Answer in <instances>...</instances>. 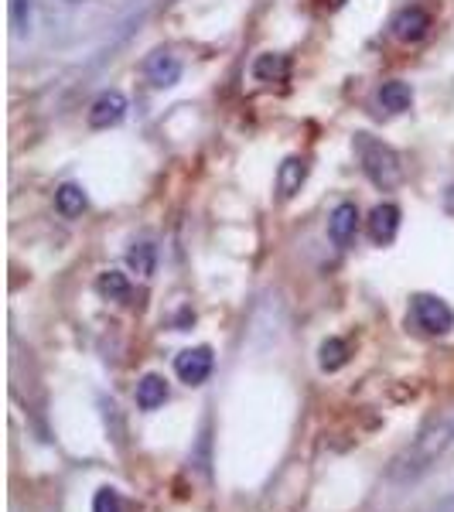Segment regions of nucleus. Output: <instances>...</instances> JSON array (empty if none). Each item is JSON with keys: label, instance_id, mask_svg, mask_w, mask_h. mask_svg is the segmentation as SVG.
<instances>
[{"label": "nucleus", "instance_id": "6", "mask_svg": "<svg viewBox=\"0 0 454 512\" xmlns=\"http://www.w3.org/2000/svg\"><path fill=\"white\" fill-rule=\"evenodd\" d=\"M356 229H359V209L356 202H338L328 216V236H332L335 246H349L356 239Z\"/></svg>", "mask_w": 454, "mask_h": 512}, {"label": "nucleus", "instance_id": "9", "mask_svg": "<svg viewBox=\"0 0 454 512\" xmlns=\"http://www.w3.org/2000/svg\"><path fill=\"white\" fill-rule=\"evenodd\" d=\"M144 72L154 89H168L181 79V62L171 52H154L144 65Z\"/></svg>", "mask_w": 454, "mask_h": 512}, {"label": "nucleus", "instance_id": "2", "mask_svg": "<svg viewBox=\"0 0 454 512\" xmlns=\"http://www.w3.org/2000/svg\"><path fill=\"white\" fill-rule=\"evenodd\" d=\"M356 154H359V164H362V171H366V178L373 181L376 188L393 192L403 181L400 154H396L390 144L376 140L373 134H356Z\"/></svg>", "mask_w": 454, "mask_h": 512}, {"label": "nucleus", "instance_id": "20", "mask_svg": "<svg viewBox=\"0 0 454 512\" xmlns=\"http://www.w3.org/2000/svg\"><path fill=\"white\" fill-rule=\"evenodd\" d=\"M441 512H454V499H448V502H444V509Z\"/></svg>", "mask_w": 454, "mask_h": 512}, {"label": "nucleus", "instance_id": "11", "mask_svg": "<svg viewBox=\"0 0 454 512\" xmlns=\"http://www.w3.org/2000/svg\"><path fill=\"white\" fill-rule=\"evenodd\" d=\"M304 178H308V161H304V158H287L277 168V192L284 198H294L297 192H301Z\"/></svg>", "mask_w": 454, "mask_h": 512}, {"label": "nucleus", "instance_id": "1", "mask_svg": "<svg viewBox=\"0 0 454 512\" xmlns=\"http://www.w3.org/2000/svg\"><path fill=\"white\" fill-rule=\"evenodd\" d=\"M454 454V414L448 417H437V420H427L420 431L396 451V458L390 461L386 475L393 482H417L424 478L427 472H434L444 458Z\"/></svg>", "mask_w": 454, "mask_h": 512}, {"label": "nucleus", "instance_id": "21", "mask_svg": "<svg viewBox=\"0 0 454 512\" xmlns=\"http://www.w3.org/2000/svg\"><path fill=\"white\" fill-rule=\"evenodd\" d=\"M72 4H82V0H72Z\"/></svg>", "mask_w": 454, "mask_h": 512}, {"label": "nucleus", "instance_id": "10", "mask_svg": "<svg viewBox=\"0 0 454 512\" xmlns=\"http://www.w3.org/2000/svg\"><path fill=\"white\" fill-rule=\"evenodd\" d=\"M134 400H137L140 410L164 407V400H168V379L158 376V373L140 376V383H137V390H134Z\"/></svg>", "mask_w": 454, "mask_h": 512}, {"label": "nucleus", "instance_id": "16", "mask_svg": "<svg viewBox=\"0 0 454 512\" xmlns=\"http://www.w3.org/2000/svg\"><path fill=\"white\" fill-rule=\"evenodd\" d=\"M345 362H349V345H345L342 338H328V342L321 345V369H325V373H335V369H342Z\"/></svg>", "mask_w": 454, "mask_h": 512}, {"label": "nucleus", "instance_id": "8", "mask_svg": "<svg viewBox=\"0 0 454 512\" xmlns=\"http://www.w3.org/2000/svg\"><path fill=\"white\" fill-rule=\"evenodd\" d=\"M431 31V14L424 7H407L393 18V35L400 41H420Z\"/></svg>", "mask_w": 454, "mask_h": 512}, {"label": "nucleus", "instance_id": "7", "mask_svg": "<svg viewBox=\"0 0 454 512\" xmlns=\"http://www.w3.org/2000/svg\"><path fill=\"white\" fill-rule=\"evenodd\" d=\"M366 226H369V239H373L376 246L393 243V239H396V229H400V209H396L393 202L376 205V209L369 212Z\"/></svg>", "mask_w": 454, "mask_h": 512}, {"label": "nucleus", "instance_id": "14", "mask_svg": "<svg viewBox=\"0 0 454 512\" xmlns=\"http://www.w3.org/2000/svg\"><path fill=\"white\" fill-rule=\"evenodd\" d=\"M96 291L103 297H110V301H127L130 280H127V274H120V270H106V274L96 280Z\"/></svg>", "mask_w": 454, "mask_h": 512}, {"label": "nucleus", "instance_id": "4", "mask_svg": "<svg viewBox=\"0 0 454 512\" xmlns=\"http://www.w3.org/2000/svg\"><path fill=\"white\" fill-rule=\"evenodd\" d=\"M212 366H216V359H212V349H209V345H195V349L178 352V359H175V376H178L185 386H202L205 379L212 376Z\"/></svg>", "mask_w": 454, "mask_h": 512}, {"label": "nucleus", "instance_id": "17", "mask_svg": "<svg viewBox=\"0 0 454 512\" xmlns=\"http://www.w3.org/2000/svg\"><path fill=\"white\" fill-rule=\"evenodd\" d=\"M11 24L14 35H28L31 31V0H11Z\"/></svg>", "mask_w": 454, "mask_h": 512}, {"label": "nucleus", "instance_id": "13", "mask_svg": "<svg viewBox=\"0 0 454 512\" xmlns=\"http://www.w3.org/2000/svg\"><path fill=\"white\" fill-rule=\"evenodd\" d=\"M379 103H383V110L390 113H403L410 110V103H414V89L407 86V82H383V89H379Z\"/></svg>", "mask_w": 454, "mask_h": 512}, {"label": "nucleus", "instance_id": "5", "mask_svg": "<svg viewBox=\"0 0 454 512\" xmlns=\"http://www.w3.org/2000/svg\"><path fill=\"white\" fill-rule=\"evenodd\" d=\"M127 117V99L120 93H99L89 106V127L93 130H110Z\"/></svg>", "mask_w": 454, "mask_h": 512}, {"label": "nucleus", "instance_id": "19", "mask_svg": "<svg viewBox=\"0 0 454 512\" xmlns=\"http://www.w3.org/2000/svg\"><path fill=\"white\" fill-rule=\"evenodd\" d=\"M93 512H123L120 492L117 489H99L93 499Z\"/></svg>", "mask_w": 454, "mask_h": 512}, {"label": "nucleus", "instance_id": "3", "mask_svg": "<svg viewBox=\"0 0 454 512\" xmlns=\"http://www.w3.org/2000/svg\"><path fill=\"white\" fill-rule=\"evenodd\" d=\"M410 315H414V325L424 328L427 335H448L454 328L451 304L434 294H417L414 304H410Z\"/></svg>", "mask_w": 454, "mask_h": 512}, {"label": "nucleus", "instance_id": "18", "mask_svg": "<svg viewBox=\"0 0 454 512\" xmlns=\"http://www.w3.org/2000/svg\"><path fill=\"white\" fill-rule=\"evenodd\" d=\"M130 267H134L137 274H144V277L151 274V270H154V250H151V246L140 243L137 250H130Z\"/></svg>", "mask_w": 454, "mask_h": 512}, {"label": "nucleus", "instance_id": "15", "mask_svg": "<svg viewBox=\"0 0 454 512\" xmlns=\"http://www.w3.org/2000/svg\"><path fill=\"white\" fill-rule=\"evenodd\" d=\"M253 76L260 82H277L287 76V59L284 55H260L257 62H253Z\"/></svg>", "mask_w": 454, "mask_h": 512}, {"label": "nucleus", "instance_id": "12", "mask_svg": "<svg viewBox=\"0 0 454 512\" xmlns=\"http://www.w3.org/2000/svg\"><path fill=\"white\" fill-rule=\"evenodd\" d=\"M86 205H89V198L82 192V185L65 181V185H59V192H55V209H59L65 219H79L82 212H86Z\"/></svg>", "mask_w": 454, "mask_h": 512}]
</instances>
